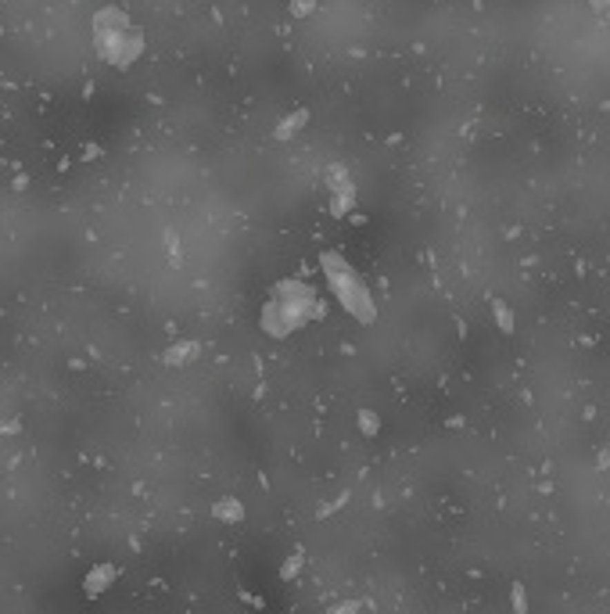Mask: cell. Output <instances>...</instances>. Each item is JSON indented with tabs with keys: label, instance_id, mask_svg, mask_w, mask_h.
Returning a JSON list of instances; mask_svg holds the SVG:
<instances>
[{
	"label": "cell",
	"instance_id": "obj_3",
	"mask_svg": "<svg viewBox=\"0 0 610 614\" xmlns=\"http://www.w3.org/2000/svg\"><path fill=\"white\" fill-rule=\"evenodd\" d=\"M112 579H115V568H104V564L94 568V571L86 575V593H90V597H97V593H101L108 582H112Z\"/></svg>",
	"mask_w": 610,
	"mask_h": 614
},
{
	"label": "cell",
	"instance_id": "obj_9",
	"mask_svg": "<svg viewBox=\"0 0 610 614\" xmlns=\"http://www.w3.org/2000/svg\"><path fill=\"white\" fill-rule=\"evenodd\" d=\"M363 428H366V431H373V428H377V421H373V413H366V417H363Z\"/></svg>",
	"mask_w": 610,
	"mask_h": 614
},
{
	"label": "cell",
	"instance_id": "obj_5",
	"mask_svg": "<svg viewBox=\"0 0 610 614\" xmlns=\"http://www.w3.org/2000/svg\"><path fill=\"white\" fill-rule=\"evenodd\" d=\"M305 119H309V112H295L291 119H284V126H280V130H277V137H291V133H298Z\"/></svg>",
	"mask_w": 610,
	"mask_h": 614
},
{
	"label": "cell",
	"instance_id": "obj_8",
	"mask_svg": "<svg viewBox=\"0 0 610 614\" xmlns=\"http://www.w3.org/2000/svg\"><path fill=\"white\" fill-rule=\"evenodd\" d=\"M313 8V0H295V15H309Z\"/></svg>",
	"mask_w": 610,
	"mask_h": 614
},
{
	"label": "cell",
	"instance_id": "obj_1",
	"mask_svg": "<svg viewBox=\"0 0 610 614\" xmlns=\"http://www.w3.org/2000/svg\"><path fill=\"white\" fill-rule=\"evenodd\" d=\"M309 313H313V291H309V287H302V284H295V280H284L277 287V298L266 305L262 327H266V334L284 338V334H291L295 327H302V323L309 320Z\"/></svg>",
	"mask_w": 610,
	"mask_h": 614
},
{
	"label": "cell",
	"instance_id": "obj_7",
	"mask_svg": "<svg viewBox=\"0 0 610 614\" xmlns=\"http://www.w3.org/2000/svg\"><path fill=\"white\" fill-rule=\"evenodd\" d=\"M495 316H499V323H502V331H510V313L502 309V305H495Z\"/></svg>",
	"mask_w": 610,
	"mask_h": 614
},
{
	"label": "cell",
	"instance_id": "obj_6",
	"mask_svg": "<svg viewBox=\"0 0 610 614\" xmlns=\"http://www.w3.org/2000/svg\"><path fill=\"white\" fill-rule=\"evenodd\" d=\"M215 517H226V521H237L241 517V507L233 499H226V503H215Z\"/></svg>",
	"mask_w": 610,
	"mask_h": 614
},
{
	"label": "cell",
	"instance_id": "obj_2",
	"mask_svg": "<svg viewBox=\"0 0 610 614\" xmlns=\"http://www.w3.org/2000/svg\"><path fill=\"white\" fill-rule=\"evenodd\" d=\"M323 269H327V280L334 287V295L337 302L345 305V309L355 316V320H363V323H373L377 309H373V298L366 291V284L355 277V269L341 259V256H331V251H323Z\"/></svg>",
	"mask_w": 610,
	"mask_h": 614
},
{
	"label": "cell",
	"instance_id": "obj_4",
	"mask_svg": "<svg viewBox=\"0 0 610 614\" xmlns=\"http://www.w3.org/2000/svg\"><path fill=\"white\" fill-rule=\"evenodd\" d=\"M197 352V345H190V341H184V345H173L166 352V363H184V359H190Z\"/></svg>",
	"mask_w": 610,
	"mask_h": 614
}]
</instances>
